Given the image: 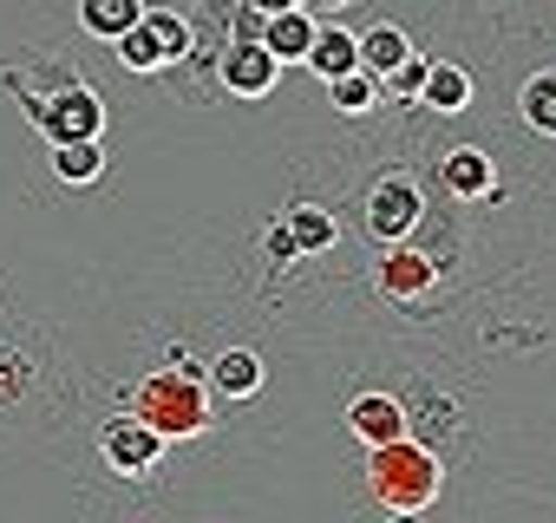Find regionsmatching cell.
I'll list each match as a JSON object with an SVG mask.
<instances>
[{
	"label": "cell",
	"mask_w": 556,
	"mask_h": 523,
	"mask_svg": "<svg viewBox=\"0 0 556 523\" xmlns=\"http://www.w3.org/2000/svg\"><path fill=\"white\" fill-rule=\"evenodd\" d=\"M282 66H302L308 60V40H315V8H282V14H262V34H255Z\"/></svg>",
	"instance_id": "obj_8"
},
{
	"label": "cell",
	"mask_w": 556,
	"mask_h": 523,
	"mask_svg": "<svg viewBox=\"0 0 556 523\" xmlns=\"http://www.w3.org/2000/svg\"><path fill=\"white\" fill-rule=\"evenodd\" d=\"M144 21V0H79V27L92 40H118Z\"/></svg>",
	"instance_id": "obj_14"
},
{
	"label": "cell",
	"mask_w": 556,
	"mask_h": 523,
	"mask_svg": "<svg viewBox=\"0 0 556 523\" xmlns=\"http://www.w3.org/2000/svg\"><path fill=\"white\" fill-rule=\"evenodd\" d=\"M328 105H334V112H348V118H367V112L380 105V79H374L367 66H354V73L328 79Z\"/></svg>",
	"instance_id": "obj_18"
},
{
	"label": "cell",
	"mask_w": 556,
	"mask_h": 523,
	"mask_svg": "<svg viewBox=\"0 0 556 523\" xmlns=\"http://www.w3.org/2000/svg\"><path fill=\"white\" fill-rule=\"evenodd\" d=\"M275 79H282V60H275L255 34H242V40H229V47L216 53V86H223L229 99H268Z\"/></svg>",
	"instance_id": "obj_6"
},
{
	"label": "cell",
	"mask_w": 556,
	"mask_h": 523,
	"mask_svg": "<svg viewBox=\"0 0 556 523\" xmlns=\"http://www.w3.org/2000/svg\"><path fill=\"white\" fill-rule=\"evenodd\" d=\"M262 380H268V367H262V354H249V347H229V354L210 360V386H216L223 399H255Z\"/></svg>",
	"instance_id": "obj_12"
},
{
	"label": "cell",
	"mask_w": 556,
	"mask_h": 523,
	"mask_svg": "<svg viewBox=\"0 0 556 523\" xmlns=\"http://www.w3.org/2000/svg\"><path fill=\"white\" fill-rule=\"evenodd\" d=\"M426 66H432V60H419V53H413L406 66H393V73H387V86H393L400 99H413V105H419V86H426Z\"/></svg>",
	"instance_id": "obj_21"
},
{
	"label": "cell",
	"mask_w": 556,
	"mask_h": 523,
	"mask_svg": "<svg viewBox=\"0 0 556 523\" xmlns=\"http://www.w3.org/2000/svg\"><path fill=\"white\" fill-rule=\"evenodd\" d=\"M99 458L118 471V477H151L164 464V432H151L138 412H112L99 425Z\"/></svg>",
	"instance_id": "obj_5"
},
{
	"label": "cell",
	"mask_w": 556,
	"mask_h": 523,
	"mask_svg": "<svg viewBox=\"0 0 556 523\" xmlns=\"http://www.w3.org/2000/svg\"><path fill=\"white\" fill-rule=\"evenodd\" d=\"M302 66L321 73V79L354 73V66H361V34H354V27H321V21H315V40H308V60H302Z\"/></svg>",
	"instance_id": "obj_10"
},
{
	"label": "cell",
	"mask_w": 556,
	"mask_h": 523,
	"mask_svg": "<svg viewBox=\"0 0 556 523\" xmlns=\"http://www.w3.org/2000/svg\"><path fill=\"white\" fill-rule=\"evenodd\" d=\"M282 229L295 235V248H302V255H321V248H334V242H341V222H334L321 203H295V209L282 216Z\"/></svg>",
	"instance_id": "obj_15"
},
{
	"label": "cell",
	"mask_w": 556,
	"mask_h": 523,
	"mask_svg": "<svg viewBox=\"0 0 556 523\" xmlns=\"http://www.w3.org/2000/svg\"><path fill=\"white\" fill-rule=\"evenodd\" d=\"M255 14H282V8H302V0H249Z\"/></svg>",
	"instance_id": "obj_23"
},
{
	"label": "cell",
	"mask_w": 556,
	"mask_h": 523,
	"mask_svg": "<svg viewBox=\"0 0 556 523\" xmlns=\"http://www.w3.org/2000/svg\"><path fill=\"white\" fill-rule=\"evenodd\" d=\"M517 105H523V125H530V131L556 138V66H549V73H536V79L523 86V99H517Z\"/></svg>",
	"instance_id": "obj_20"
},
{
	"label": "cell",
	"mask_w": 556,
	"mask_h": 523,
	"mask_svg": "<svg viewBox=\"0 0 556 523\" xmlns=\"http://www.w3.org/2000/svg\"><path fill=\"white\" fill-rule=\"evenodd\" d=\"M302 8H315V0H302Z\"/></svg>",
	"instance_id": "obj_25"
},
{
	"label": "cell",
	"mask_w": 556,
	"mask_h": 523,
	"mask_svg": "<svg viewBox=\"0 0 556 523\" xmlns=\"http://www.w3.org/2000/svg\"><path fill=\"white\" fill-rule=\"evenodd\" d=\"M413 60V40H406V27H367L361 34V66L374 73V79H387L393 66H406Z\"/></svg>",
	"instance_id": "obj_16"
},
{
	"label": "cell",
	"mask_w": 556,
	"mask_h": 523,
	"mask_svg": "<svg viewBox=\"0 0 556 523\" xmlns=\"http://www.w3.org/2000/svg\"><path fill=\"white\" fill-rule=\"evenodd\" d=\"M471 92H478V86H471V73H465V66L432 60V66H426V86H419V105H426V112H439V118H458V112L471 105Z\"/></svg>",
	"instance_id": "obj_11"
},
{
	"label": "cell",
	"mask_w": 556,
	"mask_h": 523,
	"mask_svg": "<svg viewBox=\"0 0 556 523\" xmlns=\"http://www.w3.org/2000/svg\"><path fill=\"white\" fill-rule=\"evenodd\" d=\"M53 170H60L66 183H99V177H105V144H99V138L53 144Z\"/></svg>",
	"instance_id": "obj_19"
},
{
	"label": "cell",
	"mask_w": 556,
	"mask_h": 523,
	"mask_svg": "<svg viewBox=\"0 0 556 523\" xmlns=\"http://www.w3.org/2000/svg\"><path fill=\"white\" fill-rule=\"evenodd\" d=\"M432 276H439L432 262L413 255V248H400V242H393V255L380 262V289H387V295H419V289H432Z\"/></svg>",
	"instance_id": "obj_17"
},
{
	"label": "cell",
	"mask_w": 556,
	"mask_h": 523,
	"mask_svg": "<svg viewBox=\"0 0 556 523\" xmlns=\"http://www.w3.org/2000/svg\"><path fill=\"white\" fill-rule=\"evenodd\" d=\"M445 190H452V196H497L491 157H484L478 144H458V151H445Z\"/></svg>",
	"instance_id": "obj_13"
},
{
	"label": "cell",
	"mask_w": 556,
	"mask_h": 523,
	"mask_svg": "<svg viewBox=\"0 0 556 523\" xmlns=\"http://www.w3.org/2000/svg\"><path fill=\"white\" fill-rule=\"evenodd\" d=\"M419 216H426V196H419L413 177H380V183L367 190V235L406 242V235L419 229Z\"/></svg>",
	"instance_id": "obj_7"
},
{
	"label": "cell",
	"mask_w": 556,
	"mask_h": 523,
	"mask_svg": "<svg viewBox=\"0 0 556 523\" xmlns=\"http://www.w3.org/2000/svg\"><path fill=\"white\" fill-rule=\"evenodd\" d=\"M27 118L40 125L47 144H73V138H105V99L86 86H66L53 99H27Z\"/></svg>",
	"instance_id": "obj_4"
},
{
	"label": "cell",
	"mask_w": 556,
	"mask_h": 523,
	"mask_svg": "<svg viewBox=\"0 0 556 523\" xmlns=\"http://www.w3.org/2000/svg\"><path fill=\"white\" fill-rule=\"evenodd\" d=\"M268 255H275V262H295V255H302V248H295V235H289L282 222H275V229H268Z\"/></svg>",
	"instance_id": "obj_22"
},
{
	"label": "cell",
	"mask_w": 556,
	"mask_h": 523,
	"mask_svg": "<svg viewBox=\"0 0 556 523\" xmlns=\"http://www.w3.org/2000/svg\"><path fill=\"white\" fill-rule=\"evenodd\" d=\"M315 8H348V0H315Z\"/></svg>",
	"instance_id": "obj_24"
},
{
	"label": "cell",
	"mask_w": 556,
	"mask_h": 523,
	"mask_svg": "<svg viewBox=\"0 0 556 523\" xmlns=\"http://www.w3.org/2000/svg\"><path fill=\"white\" fill-rule=\"evenodd\" d=\"M138 419H144L151 432H164V445H170V438H197V432L210 425L203 373H197V367H164V373H151V380L138 386Z\"/></svg>",
	"instance_id": "obj_2"
},
{
	"label": "cell",
	"mask_w": 556,
	"mask_h": 523,
	"mask_svg": "<svg viewBox=\"0 0 556 523\" xmlns=\"http://www.w3.org/2000/svg\"><path fill=\"white\" fill-rule=\"evenodd\" d=\"M367 490H374V503L387 516H413V510H426L439 497V458L426 445H413V432L406 438H387L367 458Z\"/></svg>",
	"instance_id": "obj_1"
},
{
	"label": "cell",
	"mask_w": 556,
	"mask_h": 523,
	"mask_svg": "<svg viewBox=\"0 0 556 523\" xmlns=\"http://www.w3.org/2000/svg\"><path fill=\"white\" fill-rule=\"evenodd\" d=\"M112 47H118V66H125V73H164V66L190 60L197 27H190L184 14H170V8H144V21H138L131 34H118Z\"/></svg>",
	"instance_id": "obj_3"
},
{
	"label": "cell",
	"mask_w": 556,
	"mask_h": 523,
	"mask_svg": "<svg viewBox=\"0 0 556 523\" xmlns=\"http://www.w3.org/2000/svg\"><path fill=\"white\" fill-rule=\"evenodd\" d=\"M348 432H354L361 445H387V438H406V406H400L393 393H361V399L348 406Z\"/></svg>",
	"instance_id": "obj_9"
}]
</instances>
